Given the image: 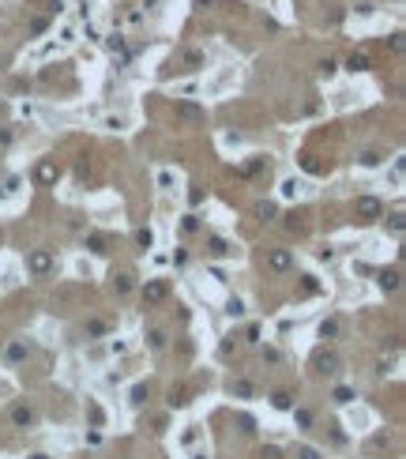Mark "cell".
<instances>
[{"mask_svg":"<svg viewBox=\"0 0 406 459\" xmlns=\"http://www.w3.org/2000/svg\"><path fill=\"white\" fill-rule=\"evenodd\" d=\"M147 298L151 301H162V298H166V286H162V282H147Z\"/></svg>","mask_w":406,"mask_h":459,"instance_id":"277c9868","label":"cell"},{"mask_svg":"<svg viewBox=\"0 0 406 459\" xmlns=\"http://www.w3.org/2000/svg\"><path fill=\"white\" fill-rule=\"evenodd\" d=\"M162 342H166V335H162V331H151V347H154V350H158V347H162Z\"/></svg>","mask_w":406,"mask_h":459,"instance_id":"2e32d148","label":"cell"},{"mask_svg":"<svg viewBox=\"0 0 406 459\" xmlns=\"http://www.w3.org/2000/svg\"><path fill=\"white\" fill-rule=\"evenodd\" d=\"M211 252L215 256H229V245L222 241V237H215V241H211Z\"/></svg>","mask_w":406,"mask_h":459,"instance_id":"9c48e42d","label":"cell"},{"mask_svg":"<svg viewBox=\"0 0 406 459\" xmlns=\"http://www.w3.org/2000/svg\"><path fill=\"white\" fill-rule=\"evenodd\" d=\"M297 192H301V185H297V181H286V185H282V196H297Z\"/></svg>","mask_w":406,"mask_h":459,"instance_id":"7c38bea8","label":"cell"},{"mask_svg":"<svg viewBox=\"0 0 406 459\" xmlns=\"http://www.w3.org/2000/svg\"><path fill=\"white\" fill-rule=\"evenodd\" d=\"M23 354H26L23 342H12V350H8V361H23Z\"/></svg>","mask_w":406,"mask_h":459,"instance_id":"ba28073f","label":"cell"},{"mask_svg":"<svg viewBox=\"0 0 406 459\" xmlns=\"http://www.w3.org/2000/svg\"><path fill=\"white\" fill-rule=\"evenodd\" d=\"M256 215H259V218H271V215H275V204H259Z\"/></svg>","mask_w":406,"mask_h":459,"instance_id":"4fadbf2b","label":"cell"},{"mask_svg":"<svg viewBox=\"0 0 406 459\" xmlns=\"http://www.w3.org/2000/svg\"><path fill=\"white\" fill-rule=\"evenodd\" d=\"M226 312H229V317H245V301H237V298H234V301L226 305Z\"/></svg>","mask_w":406,"mask_h":459,"instance_id":"30bf717a","label":"cell"},{"mask_svg":"<svg viewBox=\"0 0 406 459\" xmlns=\"http://www.w3.org/2000/svg\"><path fill=\"white\" fill-rule=\"evenodd\" d=\"M380 286H384V290H395V286H399V271H384L380 275Z\"/></svg>","mask_w":406,"mask_h":459,"instance_id":"8992f818","label":"cell"},{"mask_svg":"<svg viewBox=\"0 0 406 459\" xmlns=\"http://www.w3.org/2000/svg\"><path fill=\"white\" fill-rule=\"evenodd\" d=\"M350 68H354V72L369 68V56H365V53H354V56H350Z\"/></svg>","mask_w":406,"mask_h":459,"instance_id":"52a82bcc","label":"cell"},{"mask_svg":"<svg viewBox=\"0 0 406 459\" xmlns=\"http://www.w3.org/2000/svg\"><path fill=\"white\" fill-rule=\"evenodd\" d=\"M117 290H121V294L132 290V279H128V275H117Z\"/></svg>","mask_w":406,"mask_h":459,"instance_id":"9a60e30c","label":"cell"},{"mask_svg":"<svg viewBox=\"0 0 406 459\" xmlns=\"http://www.w3.org/2000/svg\"><path fill=\"white\" fill-rule=\"evenodd\" d=\"M26 267H31L34 275H45V271L53 267V256L45 252V248H38V252H31V256H26Z\"/></svg>","mask_w":406,"mask_h":459,"instance_id":"6da1fadb","label":"cell"},{"mask_svg":"<svg viewBox=\"0 0 406 459\" xmlns=\"http://www.w3.org/2000/svg\"><path fill=\"white\" fill-rule=\"evenodd\" d=\"M56 177V166L53 162H42V166H38V181H53Z\"/></svg>","mask_w":406,"mask_h":459,"instance_id":"5b68a950","label":"cell"},{"mask_svg":"<svg viewBox=\"0 0 406 459\" xmlns=\"http://www.w3.org/2000/svg\"><path fill=\"white\" fill-rule=\"evenodd\" d=\"M357 211H361L365 218H376V215H380V204H376L372 196H361V199H357Z\"/></svg>","mask_w":406,"mask_h":459,"instance_id":"3957f363","label":"cell"},{"mask_svg":"<svg viewBox=\"0 0 406 459\" xmlns=\"http://www.w3.org/2000/svg\"><path fill=\"white\" fill-rule=\"evenodd\" d=\"M105 45H109V49H113V53H121V49H124V42H121V34H113V38H109V42H105Z\"/></svg>","mask_w":406,"mask_h":459,"instance_id":"5bb4252c","label":"cell"},{"mask_svg":"<svg viewBox=\"0 0 406 459\" xmlns=\"http://www.w3.org/2000/svg\"><path fill=\"white\" fill-rule=\"evenodd\" d=\"M154 4H158V0H143V8H154Z\"/></svg>","mask_w":406,"mask_h":459,"instance_id":"e0dca14e","label":"cell"},{"mask_svg":"<svg viewBox=\"0 0 406 459\" xmlns=\"http://www.w3.org/2000/svg\"><path fill=\"white\" fill-rule=\"evenodd\" d=\"M135 241H139V248H151L154 237H151V230H139V234H135Z\"/></svg>","mask_w":406,"mask_h":459,"instance_id":"8fae6325","label":"cell"},{"mask_svg":"<svg viewBox=\"0 0 406 459\" xmlns=\"http://www.w3.org/2000/svg\"><path fill=\"white\" fill-rule=\"evenodd\" d=\"M267 264H271V267H275V271H286V267H289V264H294V256H289V252H286V248H275V252H271V256H267Z\"/></svg>","mask_w":406,"mask_h":459,"instance_id":"7a4b0ae2","label":"cell"}]
</instances>
